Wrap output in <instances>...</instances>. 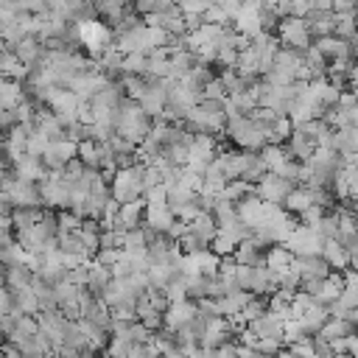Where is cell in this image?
<instances>
[{"mask_svg":"<svg viewBox=\"0 0 358 358\" xmlns=\"http://www.w3.org/2000/svg\"><path fill=\"white\" fill-rule=\"evenodd\" d=\"M115 126H117V137H126V140L143 145V143L148 140L151 129H154V120L143 112V106H140L137 101L126 98V101L120 103V109H117V120H115Z\"/></svg>","mask_w":358,"mask_h":358,"instance_id":"6da1fadb","label":"cell"},{"mask_svg":"<svg viewBox=\"0 0 358 358\" xmlns=\"http://www.w3.org/2000/svg\"><path fill=\"white\" fill-rule=\"evenodd\" d=\"M227 137H229V143H232L235 148H241V151H257V154H260V151L268 145L263 129L255 123L252 115H249V117H232V120H227Z\"/></svg>","mask_w":358,"mask_h":358,"instance_id":"7a4b0ae2","label":"cell"},{"mask_svg":"<svg viewBox=\"0 0 358 358\" xmlns=\"http://www.w3.org/2000/svg\"><path fill=\"white\" fill-rule=\"evenodd\" d=\"M277 39H280L282 48H291L296 53H305V50L313 48V34H310L308 22L305 20H296V17H288V20L280 22Z\"/></svg>","mask_w":358,"mask_h":358,"instance_id":"3957f363","label":"cell"},{"mask_svg":"<svg viewBox=\"0 0 358 358\" xmlns=\"http://www.w3.org/2000/svg\"><path fill=\"white\" fill-rule=\"evenodd\" d=\"M282 246H288V252H291L294 257H310V255H322L324 241H322V235H319L313 227L299 224V227L294 229V235H291Z\"/></svg>","mask_w":358,"mask_h":358,"instance_id":"277c9868","label":"cell"},{"mask_svg":"<svg viewBox=\"0 0 358 358\" xmlns=\"http://www.w3.org/2000/svg\"><path fill=\"white\" fill-rule=\"evenodd\" d=\"M255 187H257V199H260V201H266V204H271V207H285V201H288V196L294 193L296 185L280 179L277 173H266Z\"/></svg>","mask_w":358,"mask_h":358,"instance_id":"5b68a950","label":"cell"},{"mask_svg":"<svg viewBox=\"0 0 358 358\" xmlns=\"http://www.w3.org/2000/svg\"><path fill=\"white\" fill-rule=\"evenodd\" d=\"M285 148H288L291 159H296V162H310L313 154H316V148H319V140H316L313 134H305L302 129H294V134H291V140L285 143Z\"/></svg>","mask_w":358,"mask_h":358,"instance_id":"8992f818","label":"cell"},{"mask_svg":"<svg viewBox=\"0 0 358 358\" xmlns=\"http://www.w3.org/2000/svg\"><path fill=\"white\" fill-rule=\"evenodd\" d=\"M199 316V310H196V302H173L168 310H165V330H171V333H179L182 327H187L193 319Z\"/></svg>","mask_w":358,"mask_h":358,"instance_id":"52a82bcc","label":"cell"},{"mask_svg":"<svg viewBox=\"0 0 358 358\" xmlns=\"http://www.w3.org/2000/svg\"><path fill=\"white\" fill-rule=\"evenodd\" d=\"M14 196V204L17 207H39L45 210V201H42V187L36 182H25V179H17L14 187L8 190Z\"/></svg>","mask_w":358,"mask_h":358,"instance_id":"ba28073f","label":"cell"},{"mask_svg":"<svg viewBox=\"0 0 358 358\" xmlns=\"http://www.w3.org/2000/svg\"><path fill=\"white\" fill-rule=\"evenodd\" d=\"M294 268L299 271L302 280H327L333 274V268L327 266V260L322 255H310V257H294Z\"/></svg>","mask_w":358,"mask_h":358,"instance_id":"9c48e42d","label":"cell"},{"mask_svg":"<svg viewBox=\"0 0 358 358\" xmlns=\"http://www.w3.org/2000/svg\"><path fill=\"white\" fill-rule=\"evenodd\" d=\"M36 131H39L48 143H62V140H67V129L62 126L59 115L50 112V109H42V112H39V117H36Z\"/></svg>","mask_w":358,"mask_h":358,"instance_id":"30bf717a","label":"cell"},{"mask_svg":"<svg viewBox=\"0 0 358 358\" xmlns=\"http://www.w3.org/2000/svg\"><path fill=\"white\" fill-rule=\"evenodd\" d=\"M95 8H98V22L109 25V31H115L120 25V20L131 11V6L123 0H101V3H95Z\"/></svg>","mask_w":358,"mask_h":358,"instance_id":"8fae6325","label":"cell"},{"mask_svg":"<svg viewBox=\"0 0 358 358\" xmlns=\"http://www.w3.org/2000/svg\"><path fill=\"white\" fill-rule=\"evenodd\" d=\"M14 171H17V179H25V182H36V185H42L50 173H48V168H45V162L39 159V157H31V154H25L17 165H14Z\"/></svg>","mask_w":358,"mask_h":358,"instance_id":"7c38bea8","label":"cell"},{"mask_svg":"<svg viewBox=\"0 0 358 358\" xmlns=\"http://www.w3.org/2000/svg\"><path fill=\"white\" fill-rule=\"evenodd\" d=\"M333 316H330V308H324V305H310L305 313H302V324H305V330H308V336L313 338V336H319L324 327H327V322H330Z\"/></svg>","mask_w":358,"mask_h":358,"instance_id":"4fadbf2b","label":"cell"},{"mask_svg":"<svg viewBox=\"0 0 358 358\" xmlns=\"http://www.w3.org/2000/svg\"><path fill=\"white\" fill-rule=\"evenodd\" d=\"M257 338H271V341H285V322H280L274 313H266L255 324H249Z\"/></svg>","mask_w":358,"mask_h":358,"instance_id":"5bb4252c","label":"cell"},{"mask_svg":"<svg viewBox=\"0 0 358 358\" xmlns=\"http://www.w3.org/2000/svg\"><path fill=\"white\" fill-rule=\"evenodd\" d=\"M257 109V101L252 98V92H235V95H227V120L232 117H249L252 112Z\"/></svg>","mask_w":358,"mask_h":358,"instance_id":"9a60e30c","label":"cell"},{"mask_svg":"<svg viewBox=\"0 0 358 358\" xmlns=\"http://www.w3.org/2000/svg\"><path fill=\"white\" fill-rule=\"evenodd\" d=\"M266 255H268V249H263L255 238H249V241L238 243L235 263H241V266H263L266 263Z\"/></svg>","mask_w":358,"mask_h":358,"instance_id":"2e32d148","label":"cell"},{"mask_svg":"<svg viewBox=\"0 0 358 358\" xmlns=\"http://www.w3.org/2000/svg\"><path fill=\"white\" fill-rule=\"evenodd\" d=\"M25 101V84L14 78L0 81V109H17Z\"/></svg>","mask_w":358,"mask_h":358,"instance_id":"e0dca14e","label":"cell"},{"mask_svg":"<svg viewBox=\"0 0 358 358\" xmlns=\"http://www.w3.org/2000/svg\"><path fill=\"white\" fill-rule=\"evenodd\" d=\"M34 268L31 266H3V285H11L14 291L31 288L34 282Z\"/></svg>","mask_w":358,"mask_h":358,"instance_id":"ac0fdd59","label":"cell"},{"mask_svg":"<svg viewBox=\"0 0 358 358\" xmlns=\"http://www.w3.org/2000/svg\"><path fill=\"white\" fill-rule=\"evenodd\" d=\"M238 215H241L243 224H249L252 229H257L263 224V218H266V201H260L257 196H252L243 204H238Z\"/></svg>","mask_w":358,"mask_h":358,"instance_id":"d6986e66","label":"cell"},{"mask_svg":"<svg viewBox=\"0 0 358 358\" xmlns=\"http://www.w3.org/2000/svg\"><path fill=\"white\" fill-rule=\"evenodd\" d=\"M173 221H176V215L171 207H145V224L151 229H157L159 235H168Z\"/></svg>","mask_w":358,"mask_h":358,"instance_id":"ffe728a7","label":"cell"},{"mask_svg":"<svg viewBox=\"0 0 358 358\" xmlns=\"http://www.w3.org/2000/svg\"><path fill=\"white\" fill-rule=\"evenodd\" d=\"M190 232H193V235H199L207 246H213V241L218 238L221 227H218V221H215V215H213V213H201L196 221H190Z\"/></svg>","mask_w":358,"mask_h":358,"instance_id":"44dd1931","label":"cell"},{"mask_svg":"<svg viewBox=\"0 0 358 358\" xmlns=\"http://www.w3.org/2000/svg\"><path fill=\"white\" fill-rule=\"evenodd\" d=\"M322 257L327 260V266L333 268V271H347L352 263H350V255H347V249L338 243V241H327L324 243V249H322Z\"/></svg>","mask_w":358,"mask_h":358,"instance_id":"7402d4cb","label":"cell"},{"mask_svg":"<svg viewBox=\"0 0 358 358\" xmlns=\"http://www.w3.org/2000/svg\"><path fill=\"white\" fill-rule=\"evenodd\" d=\"M310 207H313V190H310V187H294V193H291L288 201H285V210H288L294 218H302Z\"/></svg>","mask_w":358,"mask_h":358,"instance_id":"603a6c76","label":"cell"},{"mask_svg":"<svg viewBox=\"0 0 358 358\" xmlns=\"http://www.w3.org/2000/svg\"><path fill=\"white\" fill-rule=\"evenodd\" d=\"M42 215H45V210H39V207H17L14 215H11V221H14V235L34 229V227L42 221Z\"/></svg>","mask_w":358,"mask_h":358,"instance_id":"cb8c5ba5","label":"cell"},{"mask_svg":"<svg viewBox=\"0 0 358 358\" xmlns=\"http://www.w3.org/2000/svg\"><path fill=\"white\" fill-rule=\"evenodd\" d=\"M260 157H263V162H266L268 173H277V171L291 159V154H288V148H285V145H271V143L260 151Z\"/></svg>","mask_w":358,"mask_h":358,"instance_id":"d4e9b609","label":"cell"},{"mask_svg":"<svg viewBox=\"0 0 358 358\" xmlns=\"http://www.w3.org/2000/svg\"><path fill=\"white\" fill-rule=\"evenodd\" d=\"M313 229L322 235V241H324V243H327V241H338V235H341L338 210H330V213H324V215H322V221H319Z\"/></svg>","mask_w":358,"mask_h":358,"instance_id":"484cf974","label":"cell"},{"mask_svg":"<svg viewBox=\"0 0 358 358\" xmlns=\"http://www.w3.org/2000/svg\"><path fill=\"white\" fill-rule=\"evenodd\" d=\"M120 221H123L129 229H140V227L145 224V201L123 204V207H120Z\"/></svg>","mask_w":358,"mask_h":358,"instance_id":"4316f807","label":"cell"},{"mask_svg":"<svg viewBox=\"0 0 358 358\" xmlns=\"http://www.w3.org/2000/svg\"><path fill=\"white\" fill-rule=\"evenodd\" d=\"M148 249V238H145V229H129L126 238H123V252L126 255H145Z\"/></svg>","mask_w":358,"mask_h":358,"instance_id":"83f0119b","label":"cell"},{"mask_svg":"<svg viewBox=\"0 0 358 358\" xmlns=\"http://www.w3.org/2000/svg\"><path fill=\"white\" fill-rule=\"evenodd\" d=\"M294 263V255L288 252V246H271L268 249V255H266V266L271 268V271H282V268H288Z\"/></svg>","mask_w":358,"mask_h":358,"instance_id":"f1b7e54d","label":"cell"},{"mask_svg":"<svg viewBox=\"0 0 358 358\" xmlns=\"http://www.w3.org/2000/svg\"><path fill=\"white\" fill-rule=\"evenodd\" d=\"M319 336H324L327 341H336V338H350V336H355V330H352V324H350L347 319H330L327 327H324Z\"/></svg>","mask_w":358,"mask_h":358,"instance_id":"f546056e","label":"cell"},{"mask_svg":"<svg viewBox=\"0 0 358 358\" xmlns=\"http://www.w3.org/2000/svg\"><path fill=\"white\" fill-rule=\"evenodd\" d=\"M358 36V14H347V17H336V39H355Z\"/></svg>","mask_w":358,"mask_h":358,"instance_id":"4dcf8cb0","label":"cell"},{"mask_svg":"<svg viewBox=\"0 0 358 358\" xmlns=\"http://www.w3.org/2000/svg\"><path fill=\"white\" fill-rule=\"evenodd\" d=\"M123 70H126V76H145L148 53H126L123 56Z\"/></svg>","mask_w":358,"mask_h":358,"instance_id":"1f68e13d","label":"cell"},{"mask_svg":"<svg viewBox=\"0 0 358 358\" xmlns=\"http://www.w3.org/2000/svg\"><path fill=\"white\" fill-rule=\"evenodd\" d=\"M268 313V299L266 296H252V302L243 308V319H246V324H255L257 319H263Z\"/></svg>","mask_w":358,"mask_h":358,"instance_id":"d6a6232c","label":"cell"},{"mask_svg":"<svg viewBox=\"0 0 358 358\" xmlns=\"http://www.w3.org/2000/svg\"><path fill=\"white\" fill-rule=\"evenodd\" d=\"M120 84H123V90H126V98H131V101H140V98L145 95V90H148L145 76H126Z\"/></svg>","mask_w":358,"mask_h":358,"instance_id":"836d02e7","label":"cell"},{"mask_svg":"<svg viewBox=\"0 0 358 358\" xmlns=\"http://www.w3.org/2000/svg\"><path fill=\"white\" fill-rule=\"evenodd\" d=\"M302 341H310L305 324L299 319H291L285 322V347H294V344H302Z\"/></svg>","mask_w":358,"mask_h":358,"instance_id":"e575fe53","label":"cell"},{"mask_svg":"<svg viewBox=\"0 0 358 358\" xmlns=\"http://www.w3.org/2000/svg\"><path fill=\"white\" fill-rule=\"evenodd\" d=\"M196 310H199V316H201V319H207V322H213V319L224 316V310H221V299H213V296L199 299V302H196Z\"/></svg>","mask_w":358,"mask_h":358,"instance_id":"d590c367","label":"cell"},{"mask_svg":"<svg viewBox=\"0 0 358 358\" xmlns=\"http://www.w3.org/2000/svg\"><path fill=\"white\" fill-rule=\"evenodd\" d=\"M313 48L327 59V64H333L336 62V50H338V39L336 36H319V39H313Z\"/></svg>","mask_w":358,"mask_h":358,"instance_id":"8d00e7d4","label":"cell"},{"mask_svg":"<svg viewBox=\"0 0 358 358\" xmlns=\"http://www.w3.org/2000/svg\"><path fill=\"white\" fill-rule=\"evenodd\" d=\"M81 224H84V221H81L76 213H70V210H62V213H59V235H64V232H78Z\"/></svg>","mask_w":358,"mask_h":358,"instance_id":"74e56055","label":"cell"},{"mask_svg":"<svg viewBox=\"0 0 358 358\" xmlns=\"http://www.w3.org/2000/svg\"><path fill=\"white\" fill-rule=\"evenodd\" d=\"M338 243L347 249V255H350V263H352V268H358V232H352V235H344V238H338Z\"/></svg>","mask_w":358,"mask_h":358,"instance_id":"f35d334b","label":"cell"},{"mask_svg":"<svg viewBox=\"0 0 358 358\" xmlns=\"http://www.w3.org/2000/svg\"><path fill=\"white\" fill-rule=\"evenodd\" d=\"M106 355H109V358H129V355H131V344L123 341V338H115V336H112V344H109Z\"/></svg>","mask_w":358,"mask_h":358,"instance_id":"ab89813d","label":"cell"},{"mask_svg":"<svg viewBox=\"0 0 358 358\" xmlns=\"http://www.w3.org/2000/svg\"><path fill=\"white\" fill-rule=\"evenodd\" d=\"M120 257H123V249H101V252L95 255V263H101V266L112 268V266H115Z\"/></svg>","mask_w":358,"mask_h":358,"instance_id":"60d3db41","label":"cell"},{"mask_svg":"<svg viewBox=\"0 0 358 358\" xmlns=\"http://www.w3.org/2000/svg\"><path fill=\"white\" fill-rule=\"evenodd\" d=\"M252 271H255V266H235V282L241 285V291H249V285H252Z\"/></svg>","mask_w":358,"mask_h":358,"instance_id":"b9f144b4","label":"cell"},{"mask_svg":"<svg viewBox=\"0 0 358 358\" xmlns=\"http://www.w3.org/2000/svg\"><path fill=\"white\" fill-rule=\"evenodd\" d=\"M333 14H336V17L358 14V3H350V0H333Z\"/></svg>","mask_w":358,"mask_h":358,"instance_id":"7bdbcfd3","label":"cell"},{"mask_svg":"<svg viewBox=\"0 0 358 358\" xmlns=\"http://www.w3.org/2000/svg\"><path fill=\"white\" fill-rule=\"evenodd\" d=\"M215 358H241V352H238V341H229V344H224L221 350H215Z\"/></svg>","mask_w":358,"mask_h":358,"instance_id":"ee69618b","label":"cell"},{"mask_svg":"<svg viewBox=\"0 0 358 358\" xmlns=\"http://www.w3.org/2000/svg\"><path fill=\"white\" fill-rule=\"evenodd\" d=\"M78 358H101V355H95V352H81Z\"/></svg>","mask_w":358,"mask_h":358,"instance_id":"f6af8a7d","label":"cell"},{"mask_svg":"<svg viewBox=\"0 0 358 358\" xmlns=\"http://www.w3.org/2000/svg\"><path fill=\"white\" fill-rule=\"evenodd\" d=\"M48 358H64V355H62V352H50Z\"/></svg>","mask_w":358,"mask_h":358,"instance_id":"bcb514c9","label":"cell"},{"mask_svg":"<svg viewBox=\"0 0 358 358\" xmlns=\"http://www.w3.org/2000/svg\"><path fill=\"white\" fill-rule=\"evenodd\" d=\"M355 274H358V268H355Z\"/></svg>","mask_w":358,"mask_h":358,"instance_id":"7dc6e473","label":"cell"}]
</instances>
